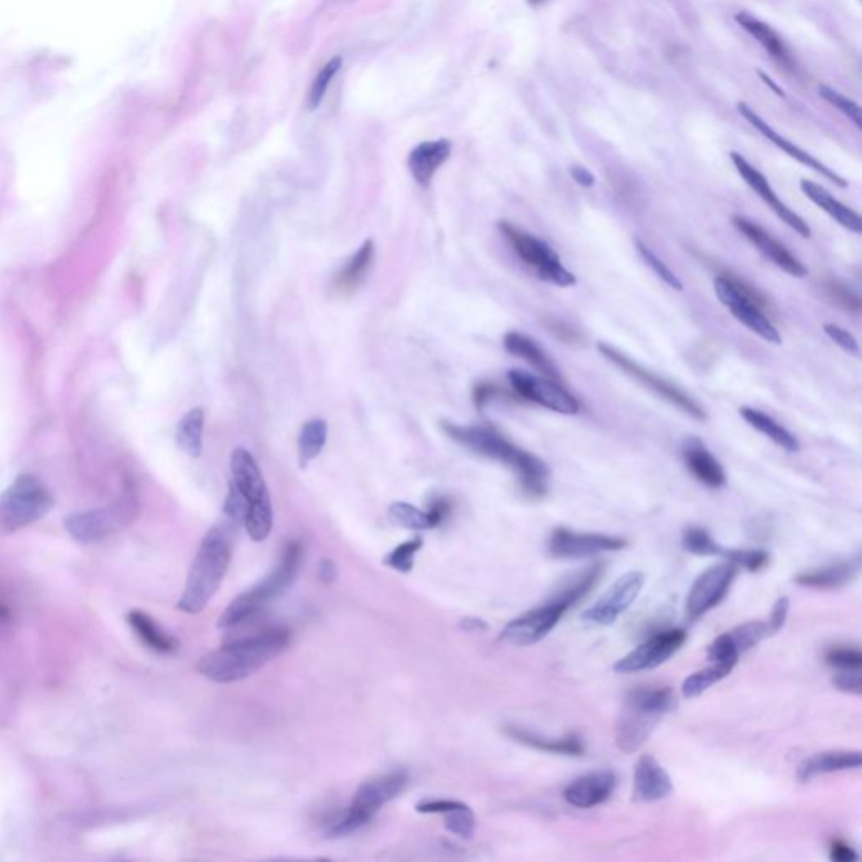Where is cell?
Segmentation results:
<instances>
[{"instance_id": "680465c9", "label": "cell", "mask_w": 862, "mask_h": 862, "mask_svg": "<svg viewBox=\"0 0 862 862\" xmlns=\"http://www.w3.org/2000/svg\"><path fill=\"white\" fill-rule=\"evenodd\" d=\"M830 859L835 862L858 861V852L844 841L837 839V841H832V844H830Z\"/></svg>"}, {"instance_id": "52a82bcc", "label": "cell", "mask_w": 862, "mask_h": 862, "mask_svg": "<svg viewBox=\"0 0 862 862\" xmlns=\"http://www.w3.org/2000/svg\"><path fill=\"white\" fill-rule=\"evenodd\" d=\"M714 291L719 302L726 307L733 314V317L742 322L751 332L770 344H781V336L765 314V308L770 307V300L761 293L758 288L749 285L746 280L725 273L716 276Z\"/></svg>"}, {"instance_id": "9a60e30c", "label": "cell", "mask_w": 862, "mask_h": 862, "mask_svg": "<svg viewBox=\"0 0 862 862\" xmlns=\"http://www.w3.org/2000/svg\"><path fill=\"white\" fill-rule=\"evenodd\" d=\"M738 566L731 561L719 563L697 576L686 600V617L695 622L708 611L716 609L725 598L738 575Z\"/></svg>"}, {"instance_id": "ba28073f", "label": "cell", "mask_w": 862, "mask_h": 862, "mask_svg": "<svg viewBox=\"0 0 862 862\" xmlns=\"http://www.w3.org/2000/svg\"><path fill=\"white\" fill-rule=\"evenodd\" d=\"M406 783H408V775L403 770H394L364 781L357 788L354 798L347 812L344 813V817L336 820L327 834L330 837H344L364 827L368 822H371L372 817L381 811V807H384L405 790Z\"/></svg>"}, {"instance_id": "ee69618b", "label": "cell", "mask_w": 862, "mask_h": 862, "mask_svg": "<svg viewBox=\"0 0 862 862\" xmlns=\"http://www.w3.org/2000/svg\"><path fill=\"white\" fill-rule=\"evenodd\" d=\"M422 547L423 540L418 536L411 541L403 542L398 547H394L384 559V563L391 570H396L400 573H409L415 564V556Z\"/></svg>"}, {"instance_id": "9f6ffc18", "label": "cell", "mask_w": 862, "mask_h": 862, "mask_svg": "<svg viewBox=\"0 0 862 862\" xmlns=\"http://www.w3.org/2000/svg\"><path fill=\"white\" fill-rule=\"evenodd\" d=\"M788 610H790V600L787 596H781L778 598L773 605V610H772V615L768 618V630H770V635L777 633L780 632L785 622H787V617H788Z\"/></svg>"}, {"instance_id": "6f0895ef", "label": "cell", "mask_w": 862, "mask_h": 862, "mask_svg": "<svg viewBox=\"0 0 862 862\" xmlns=\"http://www.w3.org/2000/svg\"><path fill=\"white\" fill-rule=\"evenodd\" d=\"M504 391L493 383H478L474 388V403L478 409H484L485 406L499 398Z\"/></svg>"}, {"instance_id": "4316f807", "label": "cell", "mask_w": 862, "mask_h": 862, "mask_svg": "<svg viewBox=\"0 0 862 862\" xmlns=\"http://www.w3.org/2000/svg\"><path fill=\"white\" fill-rule=\"evenodd\" d=\"M450 153H452V144L445 138L423 142L409 152L408 167L413 179L418 182V186H430L437 170L448 160Z\"/></svg>"}, {"instance_id": "6125c7cd", "label": "cell", "mask_w": 862, "mask_h": 862, "mask_svg": "<svg viewBox=\"0 0 862 862\" xmlns=\"http://www.w3.org/2000/svg\"><path fill=\"white\" fill-rule=\"evenodd\" d=\"M460 626L463 630H467V632H484V630H487V624L484 620H480V618H463L460 622Z\"/></svg>"}, {"instance_id": "ffe728a7", "label": "cell", "mask_w": 862, "mask_h": 862, "mask_svg": "<svg viewBox=\"0 0 862 862\" xmlns=\"http://www.w3.org/2000/svg\"><path fill=\"white\" fill-rule=\"evenodd\" d=\"M733 226L743 235L758 252H760L766 260H770L775 267H778L780 270L788 273L790 276H795V278H804L807 276V268L804 267V263L790 253L787 250V246H783L780 241H777L775 237H772L770 233H766L760 224H757L755 221H749L744 216H733Z\"/></svg>"}, {"instance_id": "f6af8a7d", "label": "cell", "mask_w": 862, "mask_h": 862, "mask_svg": "<svg viewBox=\"0 0 862 862\" xmlns=\"http://www.w3.org/2000/svg\"><path fill=\"white\" fill-rule=\"evenodd\" d=\"M340 65H342V59L340 58H332L323 68L321 69V73L315 76L314 83L310 86V93H308V108L310 110H317L321 106L322 100L329 89V86L332 83V80L336 78V74L340 69Z\"/></svg>"}, {"instance_id": "d6986e66", "label": "cell", "mask_w": 862, "mask_h": 862, "mask_svg": "<svg viewBox=\"0 0 862 862\" xmlns=\"http://www.w3.org/2000/svg\"><path fill=\"white\" fill-rule=\"evenodd\" d=\"M731 160H733L736 170L740 172V175L743 177L744 182L760 196L761 201L766 204L780 220L783 221L787 226H790L795 233H798L800 237H812V229L809 228V224L778 198L777 192L773 190V187L770 186L768 179L761 174L760 170L755 169L742 153L731 152Z\"/></svg>"}, {"instance_id": "94428289", "label": "cell", "mask_w": 862, "mask_h": 862, "mask_svg": "<svg viewBox=\"0 0 862 862\" xmlns=\"http://www.w3.org/2000/svg\"><path fill=\"white\" fill-rule=\"evenodd\" d=\"M319 576H321V579H323L325 583L334 581L336 576H338L336 564L332 561H329V559H323L321 563V568H319Z\"/></svg>"}, {"instance_id": "8992f818", "label": "cell", "mask_w": 862, "mask_h": 862, "mask_svg": "<svg viewBox=\"0 0 862 862\" xmlns=\"http://www.w3.org/2000/svg\"><path fill=\"white\" fill-rule=\"evenodd\" d=\"M229 467L231 484L248 504L243 525L254 542L265 541L273 527V508L263 474L253 455L245 448L233 450Z\"/></svg>"}, {"instance_id": "816d5d0a", "label": "cell", "mask_w": 862, "mask_h": 862, "mask_svg": "<svg viewBox=\"0 0 862 862\" xmlns=\"http://www.w3.org/2000/svg\"><path fill=\"white\" fill-rule=\"evenodd\" d=\"M541 322L542 325L546 327V330L549 334H553L558 340H561L563 344H568V346H578V344H581V340H583L581 334L576 329H573L571 325H568V323H564L563 321H558L555 317H544V319H541Z\"/></svg>"}, {"instance_id": "be15d7a7", "label": "cell", "mask_w": 862, "mask_h": 862, "mask_svg": "<svg viewBox=\"0 0 862 862\" xmlns=\"http://www.w3.org/2000/svg\"><path fill=\"white\" fill-rule=\"evenodd\" d=\"M760 76H761V80H763V82H765L766 85L772 86V89H775V91H777L778 97H785V95H783V91H781V89H780V88H778V86L775 85V83H773V80H772L770 76H766L765 73H760Z\"/></svg>"}, {"instance_id": "681fc988", "label": "cell", "mask_w": 862, "mask_h": 862, "mask_svg": "<svg viewBox=\"0 0 862 862\" xmlns=\"http://www.w3.org/2000/svg\"><path fill=\"white\" fill-rule=\"evenodd\" d=\"M725 558L751 573L760 571L770 563V555L765 549H726Z\"/></svg>"}, {"instance_id": "11a10c76", "label": "cell", "mask_w": 862, "mask_h": 862, "mask_svg": "<svg viewBox=\"0 0 862 862\" xmlns=\"http://www.w3.org/2000/svg\"><path fill=\"white\" fill-rule=\"evenodd\" d=\"M834 686L843 693L859 695L862 693L861 671H839L834 677Z\"/></svg>"}, {"instance_id": "f5cc1de1", "label": "cell", "mask_w": 862, "mask_h": 862, "mask_svg": "<svg viewBox=\"0 0 862 862\" xmlns=\"http://www.w3.org/2000/svg\"><path fill=\"white\" fill-rule=\"evenodd\" d=\"M428 517H430V523H431V529L439 527V525L447 523L452 514H454V501L450 497H437L430 502V508L426 510Z\"/></svg>"}, {"instance_id": "e0dca14e", "label": "cell", "mask_w": 862, "mask_h": 862, "mask_svg": "<svg viewBox=\"0 0 862 862\" xmlns=\"http://www.w3.org/2000/svg\"><path fill=\"white\" fill-rule=\"evenodd\" d=\"M687 633L682 628H669L652 635L645 642L633 648L625 657L617 660L613 665L618 674H633L650 671L671 659L677 650L686 643Z\"/></svg>"}, {"instance_id": "e575fe53", "label": "cell", "mask_w": 862, "mask_h": 862, "mask_svg": "<svg viewBox=\"0 0 862 862\" xmlns=\"http://www.w3.org/2000/svg\"><path fill=\"white\" fill-rule=\"evenodd\" d=\"M734 20L743 27L744 31L748 35H753L761 46L770 52L775 59H778L780 63L790 66L792 65V59H790V52L787 50L783 39L768 26L765 24L763 20H760L748 12H738L734 16Z\"/></svg>"}, {"instance_id": "d6a6232c", "label": "cell", "mask_w": 862, "mask_h": 862, "mask_svg": "<svg viewBox=\"0 0 862 862\" xmlns=\"http://www.w3.org/2000/svg\"><path fill=\"white\" fill-rule=\"evenodd\" d=\"M128 624L134 628L136 637L157 654H172L177 650V641L169 635L162 626L153 620L151 615L134 610L128 613Z\"/></svg>"}, {"instance_id": "9c48e42d", "label": "cell", "mask_w": 862, "mask_h": 862, "mask_svg": "<svg viewBox=\"0 0 862 862\" xmlns=\"http://www.w3.org/2000/svg\"><path fill=\"white\" fill-rule=\"evenodd\" d=\"M52 506L50 491L33 475H19L0 493V534H11L44 517Z\"/></svg>"}, {"instance_id": "1f68e13d", "label": "cell", "mask_w": 862, "mask_h": 862, "mask_svg": "<svg viewBox=\"0 0 862 862\" xmlns=\"http://www.w3.org/2000/svg\"><path fill=\"white\" fill-rule=\"evenodd\" d=\"M800 189L802 192L811 199L812 203L815 206H819L822 211H826L828 216L834 221H837L843 228L856 233V235H861L862 233V220L861 216L852 211L850 207H847L845 204L837 201L827 189H824L822 186H819L817 182L813 181H809V179H804L800 181Z\"/></svg>"}, {"instance_id": "7bdbcfd3", "label": "cell", "mask_w": 862, "mask_h": 862, "mask_svg": "<svg viewBox=\"0 0 862 862\" xmlns=\"http://www.w3.org/2000/svg\"><path fill=\"white\" fill-rule=\"evenodd\" d=\"M826 662L834 671H861L862 652L854 645H834L826 652Z\"/></svg>"}, {"instance_id": "c3c4849f", "label": "cell", "mask_w": 862, "mask_h": 862, "mask_svg": "<svg viewBox=\"0 0 862 862\" xmlns=\"http://www.w3.org/2000/svg\"><path fill=\"white\" fill-rule=\"evenodd\" d=\"M635 245H637V252L642 256L643 261L650 267V270L654 271L665 285H669V287L672 288V290H677V291H682V288L684 287H682L680 280L677 278L676 273L671 270L647 245H643L642 241L637 239Z\"/></svg>"}, {"instance_id": "db71d44e", "label": "cell", "mask_w": 862, "mask_h": 862, "mask_svg": "<svg viewBox=\"0 0 862 862\" xmlns=\"http://www.w3.org/2000/svg\"><path fill=\"white\" fill-rule=\"evenodd\" d=\"M824 332L828 338H832L839 347H843L849 354H859V344L858 338H854L849 330L843 329L837 323H826Z\"/></svg>"}, {"instance_id": "91938a15", "label": "cell", "mask_w": 862, "mask_h": 862, "mask_svg": "<svg viewBox=\"0 0 862 862\" xmlns=\"http://www.w3.org/2000/svg\"><path fill=\"white\" fill-rule=\"evenodd\" d=\"M570 174H571V177L575 179L576 182H578L579 186L592 187L593 184H594V175H593L592 172L586 169V167H581V166H571Z\"/></svg>"}, {"instance_id": "ac0fdd59", "label": "cell", "mask_w": 862, "mask_h": 862, "mask_svg": "<svg viewBox=\"0 0 862 862\" xmlns=\"http://www.w3.org/2000/svg\"><path fill=\"white\" fill-rule=\"evenodd\" d=\"M645 585V575L641 571H628L620 576L593 607L583 611L581 620L592 625L607 626L617 622L628 607L637 600Z\"/></svg>"}, {"instance_id": "277c9868", "label": "cell", "mask_w": 862, "mask_h": 862, "mask_svg": "<svg viewBox=\"0 0 862 862\" xmlns=\"http://www.w3.org/2000/svg\"><path fill=\"white\" fill-rule=\"evenodd\" d=\"M676 708V694L671 687H637L630 691L615 726L617 746L624 753H635L650 738L660 719Z\"/></svg>"}, {"instance_id": "484cf974", "label": "cell", "mask_w": 862, "mask_h": 862, "mask_svg": "<svg viewBox=\"0 0 862 862\" xmlns=\"http://www.w3.org/2000/svg\"><path fill=\"white\" fill-rule=\"evenodd\" d=\"M504 733L508 734L510 740L529 746L532 749H540L544 753H553V755H561V757H581L586 751V744L583 742V738L578 736L575 733L564 734L561 738H549V736H544V734H538L531 729L514 726V725L504 726Z\"/></svg>"}, {"instance_id": "4dcf8cb0", "label": "cell", "mask_w": 862, "mask_h": 862, "mask_svg": "<svg viewBox=\"0 0 862 862\" xmlns=\"http://www.w3.org/2000/svg\"><path fill=\"white\" fill-rule=\"evenodd\" d=\"M376 258L374 250V241L368 239L364 245L355 252L347 263L342 267V270L332 280V291L338 295H349L362 285V282L368 278V273L372 268Z\"/></svg>"}, {"instance_id": "7dc6e473", "label": "cell", "mask_w": 862, "mask_h": 862, "mask_svg": "<svg viewBox=\"0 0 862 862\" xmlns=\"http://www.w3.org/2000/svg\"><path fill=\"white\" fill-rule=\"evenodd\" d=\"M740 650L738 647L733 642V639L729 637V633H723L719 635L714 642L711 643L708 647V660L711 664H719V665H726L729 669H734V665L738 664L740 660Z\"/></svg>"}, {"instance_id": "44dd1931", "label": "cell", "mask_w": 862, "mask_h": 862, "mask_svg": "<svg viewBox=\"0 0 862 862\" xmlns=\"http://www.w3.org/2000/svg\"><path fill=\"white\" fill-rule=\"evenodd\" d=\"M738 112L743 115L744 120L751 127H755L760 132L761 136L768 138L772 144H775L780 151H783L787 155H790L792 159H795L796 162H800L802 166H805L809 169L822 174L826 179H828L830 182H834L835 186L847 187L845 179H843L839 174H835L834 170L828 169L827 166H824L820 160H817L815 157H812L811 153L805 152L804 149H800L798 145H795L790 140H787L785 136H780L765 120L761 119L760 115L748 103H738Z\"/></svg>"}, {"instance_id": "d4e9b609", "label": "cell", "mask_w": 862, "mask_h": 862, "mask_svg": "<svg viewBox=\"0 0 862 862\" xmlns=\"http://www.w3.org/2000/svg\"><path fill=\"white\" fill-rule=\"evenodd\" d=\"M682 458L694 478L710 489H721L726 485V474L719 460L708 450V447L691 437L682 445Z\"/></svg>"}, {"instance_id": "5b68a950", "label": "cell", "mask_w": 862, "mask_h": 862, "mask_svg": "<svg viewBox=\"0 0 862 862\" xmlns=\"http://www.w3.org/2000/svg\"><path fill=\"white\" fill-rule=\"evenodd\" d=\"M302 544L299 541L287 542L285 549L282 551V558L278 566L271 571L265 579H261L253 588L239 594L235 598L226 611L220 617L218 626L229 628L246 622L254 617L260 610L265 609L271 600L287 590L299 575L302 564Z\"/></svg>"}, {"instance_id": "6da1fadb", "label": "cell", "mask_w": 862, "mask_h": 862, "mask_svg": "<svg viewBox=\"0 0 862 862\" xmlns=\"http://www.w3.org/2000/svg\"><path fill=\"white\" fill-rule=\"evenodd\" d=\"M441 430L475 455L501 462L510 469L525 497L538 501L549 492V467L542 458L517 447L491 424H470L441 422Z\"/></svg>"}, {"instance_id": "f907efd6", "label": "cell", "mask_w": 862, "mask_h": 862, "mask_svg": "<svg viewBox=\"0 0 862 862\" xmlns=\"http://www.w3.org/2000/svg\"><path fill=\"white\" fill-rule=\"evenodd\" d=\"M819 93L826 102L835 106L839 112H843L847 119L852 120L858 128H862L861 106L858 103L827 85L819 86Z\"/></svg>"}, {"instance_id": "bcb514c9", "label": "cell", "mask_w": 862, "mask_h": 862, "mask_svg": "<svg viewBox=\"0 0 862 862\" xmlns=\"http://www.w3.org/2000/svg\"><path fill=\"white\" fill-rule=\"evenodd\" d=\"M822 288L826 291V295L828 297V300L832 304L844 308L847 312H852V314H859L861 312V299L856 291H852L850 288L844 285L843 282L839 280H826L822 283Z\"/></svg>"}, {"instance_id": "7a4b0ae2", "label": "cell", "mask_w": 862, "mask_h": 862, "mask_svg": "<svg viewBox=\"0 0 862 862\" xmlns=\"http://www.w3.org/2000/svg\"><path fill=\"white\" fill-rule=\"evenodd\" d=\"M290 642L287 628H268L252 637L226 643L199 660L198 671L218 684H233L253 676L278 657Z\"/></svg>"}, {"instance_id": "7402d4cb", "label": "cell", "mask_w": 862, "mask_h": 862, "mask_svg": "<svg viewBox=\"0 0 862 862\" xmlns=\"http://www.w3.org/2000/svg\"><path fill=\"white\" fill-rule=\"evenodd\" d=\"M617 785V777L610 770L593 772L575 780L566 790L564 800L576 809H593L607 802Z\"/></svg>"}, {"instance_id": "cb8c5ba5", "label": "cell", "mask_w": 862, "mask_h": 862, "mask_svg": "<svg viewBox=\"0 0 862 862\" xmlns=\"http://www.w3.org/2000/svg\"><path fill=\"white\" fill-rule=\"evenodd\" d=\"M861 571V556L843 559L826 564L822 568H815L804 571L795 578V583L805 588L813 590H839L852 583Z\"/></svg>"}, {"instance_id": "74e56055", "label": "cell", "mask_w": 862, "mask_h": 862, "mask_svg": "<svg viewBox=\"0 0 862 862\" xmlns=\"http://www.w3.org/2000/svg\"><path fill=\"white\" fill-rule=\"evenodd\" d=\"M325 441H327V423L321 418H312L305 423L299 435V463L302 469L321 455Z\"/></svg>"}, {"instance_id": "f1b7e54d", "label": "cell", "mask_w": 862, "mask_h": 862, "mask_svg": "<svg viewBox=\"0 0 862 862\" xmlns=\"http://www.w3.org/2000/svg\"><path fill=\"white\" fill-rule=\"evenodd\" d=\"M416 812L420 813H441L445 817V827L454 835L462 839H472L477 827V819L472 809L458 800L447 798H431L422 800L416 804Z\"/></svg>"}, {"instance_id": "ab89813d", "label": "cell", "mask_w": 862, "mask_h": 862, "mask_svg": "<svg viewBox=\"0 0 862 862\" xmlns=\"http://www.w3.org/2000/svg\"><path fill=\"white\" fill-rule=\"evenodd\" d=\"M682 546L687 553L694 556H723L726 547L719 546L712 540L710 532L703 527H689L684 531L682 536Z\"/></svg>"}, {"instance_id": "5bb4252c", "label": "cell", "mask_w": 862, "mask_h": 862, "mask_svg": "<svg viewBox=\"0 0 862 862\" xmlns=\"http://www.w3.org/2000/svg\"><path fill=\"white\" fill-rule=\"evenodd\" d=\"M568 610L570 607L563 600L553 596L547 603L529 610L524 615L509 622L501 633V641L514 647H529L541 642L555 630Z\"/></svg>"}, {"instance_id": "60d3db41", "label": "cell", "mask_w": 862, "mask_h": 862, "mask_svg": "<svg viewBox=\"0 0 862 862\" xmlns=\"http://www.w3.org/2000/svg\"><path fill=\"white\" fill-rule=\"evenodd\" d=\"M389 521L394 525H400L409 531H426L431 529L430 517L426 510L415 508L408 502H394L388 510Z\"/></svg>"}, {"instance_id": "4fadbf2b", "label": "cell", "mask_w": 862, "mask_h": 862, "mask_svg": "<svg viewBox=\"0 0 862 862\" xmlns=\"http://www.w3.org/2000/svg\"><path fill=\"white\" fill-rule=\"evenodd\" d=\"M508 379L516 396L524 401L536 403L559 415H578L581 409L575 394L570 392L559 381L544 376H532L519 369L509 371Z\"/></svg>"}, {"instance_id": "8d00e7d4", "label": "cell", "mask_w": 862, "mask_h": 862, "mask_svg": "<svg viewBox=\"0 0 862 862\" xmlns=\"http://www.w3.org/2000/svg\"><path fill=\"white\" fill-rule=\"evenodd\" d=\"M603 571H605L603 563L590 564L581 573L570 578L566 581V585L555 593V598L563 600L570 609L575 607L578 602H581L598 585L600 578L603 576Z\"/></svg>"}, {"instance_id": "b9f144b4", "label": "cell", "mask_w": 862, "mask_h": 862, "mask_svg": "<svg viewBox=\"0 0 862 862\" xmlns=\"http://www.w3.org/2000/svg\"><path fill=\"white\" fill-rule=\"evenodd\" d=\"M729 637L733 639L734 645L738 647L740 654L748 652L749 648L757 647L758 643L770 635L768 624L766 622H746L743 625H738L727 632Z\"/></svg>"}, {"instance_id": "f546056e", "label": "cell", "mask_w": 862, "mask_h": 862, "mask_svg": "<svg viewBox=\"0 0 862 862\" xmlns=\"http://www.w3.org/2000/svg\"><path fill=\"white\" fill-rule=\"evenodd\" d=\"M504 347L509 354L523 359L544 377L563 383L558 366L549 355L546 354V351L534 338L524 336L521 332H509L504 338Z\"/></svg>"}, {"instance_id": "30bf717a", "label": "cell", "mask_w": 862, "mask_h": 862, "mask_svg": "<svg viewBox=\"0 0 862 862\" xmlns=\"http://www.w3.org/2000/svg\"><path fill=\"white\" fill-rule=\"evenodd\" d=\"M499 229L521 261L534 271L540 280L561 288L576 285L575 275L563 267L558 253L547 243L509 221H501Z\"/></svg>"}, {"instance_id": "3957f363", "label": "cell", "mask_w": 862, "mask_h": 862, "mask_svg": "<svg viewBox=\"0 0 862 862\" xmlns=\"http://www.w3.org/2000/svg\"><path fill=\"white\" fill-rule=\"evenodd\" d=\"M237 527L231 521L224 519L222 524L211 527L204 536L189 570L186 588L177 602V609L189 615L201 613L220 590L231 563Z\"/></svg>"}, {"instance_id": "7c38bea8", "label": "cell", "mask_w": 862, "mask_h": 862, "mask_svg": "<svg viewBox=\"0 0 862 862\" xmlns=\"http://www.w3.org/2000/svg\"><path fill=\"white\" fill-rule=\"evenodd\" d=\"M134 497H121L112 506L76 512L66 517L65 524L69 534L80 542H97L115 534L136 517Z\"/></svg>"}, {"instance_id": "83f0119b", "label": "cell", "mask_w": 862, "mask_h": 862, "mask_svg": "<svg viewBox=\"0 0 862 862\" xmlns=\"http://www.w3.org/2000/svg\"><path fill=\"white\" fill-rule=\"evenodd\" d=\"M862 765L861 751L854 749H834L815 753L800 763L798 766V780L811 781L815 777L847 772V770H859Z\"/></svg>"}, {"instance_id": "836d02e7", "label": "cell", "mask_w": 862, "mask_h": 862, "mask_svg": "<svg viewBox=\"0 0 862 862\" xmlns=\"http://www.w3.org/2000/svg\"><path fill=\"white\" fill-rule=\"evenodd\" d=\"M740 415L743 416L744 422L748 423L751 428L760 431L761 435L770 439L780 448H783L790 454H795V452L800 450V443L795 439V435H792L785 426L775 422L772 416H768L766 413H763L760 409H755V408L744 406L740 409Z\"/></svg>"}, {"instance_id": "d590c367", "label": "cell", "mask_w": 862, "mask_h": 862, "mask_svg": "<svg viewBox=\"0 0 862 862\" xmlns=\"http://www.w3.org/2000/svg\"><path fill=\"white\" fill-rule=\"evenodd\" d=\"M204 422L203 408H192L177 424L175 441L189 457L198 458L203 452Z\"/></svg>"}, {"instance_id": "603a6c76", "label": "cell", "mask_w": 862, "mask_h": 862, "mask_svg": "<svg viewBox=\"0 0 862 862\" xmlns=\"http://www.w3.org/2000/svg\"><path fill=\"white\" fill-rule=\"evenodd\" d=\"M672 780L652 755H642L633 775V798L637 802H659L672 794Z\"/></svg>"}, {"instance_id": "f35d334b", "label": "cell", "mask_w": 862, "mask_h": 862, "mask_svg": "<svg viewBox=\"0 0 862 862\" xmlns=\"http://www.w3.org/2000/svg\"><path fill=\"white\" fill-rule=\"evenodd\" d=\"M731 671L733 669H729L726 665L711 664L710 667L694 672V674H691V676L687 677L682 682V694H684V697L693 699V697H697V695L706 693L712 686H716L725 677L729 676Z\"/></svg>"}, {"instance_id": "8fae6325", "label": "cell", "mask_w": 862, "mask_h": 862, "mask_svg": "<svg viewBox=\"0 0 862 862\" xmlns=\"http://www.w3.org/2000/svg\"><path fill=\"white\" fill-rule=\"evenodd\" d=\"M598 351L611 364H615L620 371L625 372L626 376H630L632 379L639 381L643 388L650 389L654 394H657L660 400L667 401L669 405L676 406L682 413L689 415L697 422H706L708 415L703 409V406L697 405L687 392L677 388L676 384H672L671 381L645 369L639 362H635L633 359H630L628 355L620 353L618 349L611 347L605 342L598 344Z\"/></svg>"}, {"instance_id": "2e32d148", "label": "cell", "mask_w": 862, "mask_h": 862, "mask_svg": "<svg viewBox=\"0 0 862 862\" xmlns=\"http://www.w3.org/2000/svg\"><path fill=\"white\" fill-rule=\"evenodd\" d=\"M626 540L602 532H576L568 527H556L547 540V553L551 558L581 559L600 553L622 551Z\"/></svg>"}]
</instances>
